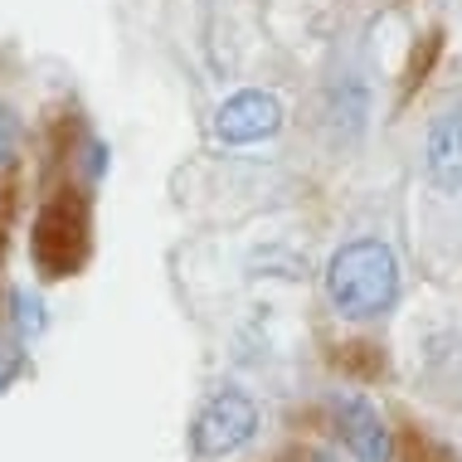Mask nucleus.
<instances>
[{"label":"nucleus","mask_w":462,"mask_h":462,"mask_svg":"<svg viewBox=\"0 0 462 462\" xmlns=\"http://www.w3.org/2000/svg\"><path fill=\"white\" fill-rule=\"evenodd\" d=\"M15 380V356L5 351V346H0V394H5V384Z\"/></svg>","instance_id":"obj_10"},{"label":"nucleus","mask_w":462,"mask_h":462,"mask_svg":"<svg viewBox=\"0 0 462 462\" xmlns=\"http://www.w3.org/2000/svg\"><path fill=\"white\" fill-rule=\"evenodd\" d=\"M404 462H457L443 443H433L429 433H409L404 439Z\"/></svg>","instance_id":"obj_7"},{"label":"nucleus","mask_w":462,"mask_h":462,"mask_svg":"<svg viewBox=\"0 0 462 462\" xmlns=\"http://www.w3.org/2000/svg\"><path fill=\"white\" fill-rule=\"evenodd\" d=\"M423 171L443 195L462 190V103H448L423 132Z\"/></svg>","instance_id":"obj_4"},{"label":"nucleus","mask_w":462,"mask_h":462,"mask_svg":"<svg viewBox=\"0 0 462 462\" xmlns=\"http://www.w3.org/2000/svg\"><path fill=\"white\" fill-rule=\"evenodd\" d=\"M15 307H20V327H24V331H40V327H44V317H40V302H34V297L15 292Z\"/></svg>","instance_id":"obj_8"},{"label":"nucleus","mask_w":462,"mask_h":462,"mask_svg":"<svg viewBox=\"0 0 462 462\" xmlns=\"http://www.w3.org/2000/svg\"><path fill=\"white\" fill-rule=\"evenodd\" d=\"M10 152H15V122H10L5 112H0V166L10 161Z\"/></svg>","instance_id":"obj_9"},{"label":"nucleus","mask_w":462,"mask_h":462,"mask_svg":"<svg viewBox=\"0 0 462 462\" xmlns=\"http://www.w3.org/2000/svg\"><path fill=\"white\" fill-rule=\"evenodd\" d=\"M282 132V103L278 93H263V88H244L234 97H224L219 112H215V142L224 146H258L268 136Z\"/></svg>","instance_id":"obj_3"},{"label":"nucleus","mask_w":462,"mask_h":462,"mask_svg":"<svg viewBox=\"0 0 462 462\" xmlns=\"http://www.w3.org/2000/svg\"><path fill=\"white\" fill-rule=\"evenodd\" d=\"M327 297L341 317L370 321L399 302V258L380 239H351L327 263Z\"/></svg>","instance_id":"obj_1"},{"label":"nucleus","mask_w":462,"mask_h":462,"mask_svg":"<svg viewBox=\"0 0 462 462\" xmlns=\"http://www.w3.org/2000/svg\"><path fill=\"white\" fill-rule=\"evenodd\" d=\"M34 263L49 278H64L83 263V215L69 219V205H49L34 229Z\"/></svg>","instance_id":"obj_5"},{"label":"nucleus","mask_w":462,"mask_h":462,"mask_svg":"<svg viewBox=\"0 0 462 462\" xmlns=\"http://www.w3.org/2000/svg\"><path fill=\"white\" fill-rule=\"evenodd\" d=\"M258 433V404L248 399L244 390H219L199 409L195 429H190V443L199 457H229Z\"/></svg>","instance_id":"obj_2"},{"label":"nucleus","mask_w":462,"mask_h":462,"mask_svg":"<svg viewBox=\"0 0 462 462\" xmlns=\"http://www.w3.org/2000/svg\"><path fill=\"white\" fill-rule=\"evenodd\" d=\"M336 423H341V443L351 448L356 462H390V429H384L380 409L360 394L336 399Z\"/></svg>","instance_id":"obj_6"}]
</instances>
